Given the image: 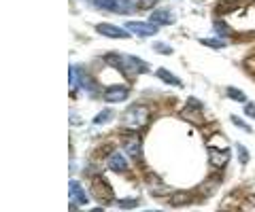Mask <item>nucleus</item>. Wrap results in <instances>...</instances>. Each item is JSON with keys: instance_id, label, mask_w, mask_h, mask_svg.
<instances>
[{"instance_id": "obj_1", "label": "nucleus", "mask_w": 255, "mask_h": 212, "mask_svg": "<svg viewBox=\"0 0 255 212\" xmlns=\"http://www.w3.org/2000/svg\"><path fill=\"white\" fill-rule=\"evenodd\" d=\"M107 62H109V64H113L117 70H122L126 76H134V74H140V72H147V70H149V66L142 60H138L136 56H119V53H109Z\"/></svg>"}, {"instance_id": "obj_2", "label": "nucleus", "mask_w": 255, "mask_h": 212, "mask_svg": "<svg viewBox=\"0 0 255 212\" xmlns=\"http://www.w3.org/2000/svg\"><path fill=\"white\" fill-rule=\"evenodd\" d=\"M149 121V108L145 104H140V102H134V104L128 108L124 113V123L126 128H132V130H138L142 128Z\"/></svg>"}, {"instance_id": "obj_3", "label": "nucleus", "mask_w": 255, "mask_h": 212, "mask_svg": "<svg viewBox=\"0 0 255 212\" xmlns=\"http://www.w3.org/2000/svg\"><path fill=\"white\" fill-rule=\"evenodd\" d=\"M128 32H134L138 36H153L157 34V26L153 21H128Z\"/></svg>"}, {"instance_id": "obj_4", "label": "nucleus", "mask_w": 255, "mask_h": 212, "mask_svg": "<svg viewBox=\"0 0 255 212\" xmlns=\"http://www.w3.org/2000/svg\"><path fill=\"white\" fill-rule=\"evenodd\" d=\"M92 189H94V195H96V198L102 200L105 204H109L111 200H113V191H111V187L107 185V180H105V178H100V176L92 178Z\"/></svg>"}, {"instance_id": "obj_5", "label": "nucleus", "mask_w": 255, "mask_h": 212, "mask_svg": "<svg viewBox=\"0 0 255 212\" xmlns=\"http://www.w3.org/2000/svg\"><path fill=\"white\" fill-rule=\"evenodd\" d=\"M128 93H130V89L126 85H111L105 91V100L111 102V104H117V102H124L128 98Z\"/></svg>"}, {"instance_id": "obj_6", "label": "nucleus", "mask_w": 255, "mask_h": 212, "mask_svg": "<svg viewBox=\"0 0 255 212\" xmlns=\"http://www.w3.org/2000/svg\"><path fill=\"white\" fill-rule=\"evenodd\" d=\"M198 108H200V106H198V102L196 100H189L187 106L181 111V119H185L189 123H202V115H200Z\"/></svg>"}, {"instance_id": "obj_7", "label": "nucleus", "mask_w": 255, "mask_h": 212, "mask_svg": "<svg viewBox=\"0 0 255 212\" xmlns=\"http://www.w3.org/2000/svg\"><path fill=\"white\" fill-rule=\"evenodd\" d=\"M209 159H211V163L215 168H226V163L230 161V151L228 148H209Z\"/></svg>"}, {"instance_id": "obj_8", "label": "nucleus", "mask_w": 255, "mask_h": 212, "mask_svg": "<svg viewBox=\"0 0 255 212\" xmlns=\"http://www.w3.org/2000/svg\"><path fill=\"white\" fill-rule=\"evenodd\" d=\"M96 30H98V34L109 36V38H128L126 30L113 26V23H98V26H96Z\"/></svg>"}, {"instance_id": "obj_9", "label": "nucleus", "mask_w": 255, "mask_h": 212, "mask_svg": "<svg viewBox=\"0 0 255 212\" xmlns=\"http://www.w3.org/2000/svg\"><path fill=\"white\" fill-rule=\"evenodd\" d=\"M68 189H70V198H73L79 206H85L87 202H90V198L85 195V191H83V187L77 183V180H70V185H68Z\"/></svg>"}, {"instance_id": "obj_10", "label": "nucleus", "mask_w": 255, "mask_h": 212, "mask_svg": "<svg viewBox=\"0 0 255 212\" xmlns=\"http://www.w3.org/2000/svg\"><path fill=\"white\" fill-rule=\"evenodd\" d=\"M109 168L113 170V172H126L128 170V161H126V157L124 155H119V153H113L111 155V159H109Z\"/></svg>"}, {"instance_id": "obj_11", "label": "nucleus", "mask_w": 255, "mask_h": 212, "mask_svg": "<svg viewBox=\"0 0 255 212\" xmlns=\"http://www.w3.org/2000/svg\"><path fill=\"white\" fill-rule=\"evenodd\" d=\"M151 21H153L155 26H168V23H172V13L168 9L153 11V15H151Z\"/></svg>"}, {"instance_id": "obj_12", "label": "nucleus", "mask_w": 255, "mask_h": 212, "mask_svg": "<svg viewBox=\"0 0 255 212\" xmlns=\"http://www.w3.org/2000/svg\"><path fill=\"white\" fill-rule=\"evenodd\" d=\"M159 78H162V81L164 83H168V85H172V87H181V78L179 76H174L172 72H170V70H166V68H157V72H155Z\"/></svg>"}, {"instance_id": "obj_13", "label": "nucleus", "mask_w": 255, "mask_h": 212, "mask_svg": "<svg viewBox=\"0 0 255 212\" xmlns=\"http://www.w3.org/2000/svg\"><path fill=\"white\" fill-rule=\"evenodd\" d=\"M126 153L130 157H134V159L140 155V140H138V136H134V138H130L126 142Z\"/></svg>"}, {"instance_id": "obj_14", "label": "nucleus", "mask_w": 255, "mask_h": 212, "mask_svg": "<svg viewBox=\"0 0 255 212\" xmlns=\"http://www.w3.org/2000/svg\"><path fill=\"white\" fill-rule=\"evenodd\" d=\"M132 0H115V13H122V15H126V13H130V11H134L132 9Z\"/></svg>"}, {"instance_id": "obj_15", "label": "nucleus", "mask_w": 255, "mask_h": 212, "mask_svg": "<svg viewBox=\"0 0 255 212\" xmlns=\"http://www.w3.org/2000/svg\"><path fill=\"white\" fill-rule=\"evenodd\" d=\"M115 117V113L111 111V108H105L100 115H96L94 117V125H102V123H107V121H111Z\"/></svg>"}, {"instance_id": "obj_16", "label": "nucleus", "mask_w": 255, "mask_h": 212, "mask_svg": "<svg viewBox=\"0 0 255 212\" xmlns=\"http://www.w3.org/2000/svg\"><path fill=\"white\" fill-rule=\"evenodd\" d=\"M226 93H228V98H232V100H236V102H243V104H245V102H249V100H247V96H245V93L238 89V87H228Z\"/></svg>"}, {"instance_id": "obj_17", "label": "nucleus", "mask_w": 255, "mask_h": 212, "mask_svg": "<svg viewBox=\"0 0 255 212\" xmlns=\"http://www.w3.org/2000/svg\"><path fill=\"white\" fill-rule=\"evenodd\" d=\"M200 43L204 47H213V49H223L226 47V43L219 41V38H200Z\"/></svg>"}, {"instance_id": "obj_18", "label": "nucleus", "mask_w": 255, "mask_h": 212, "mask_svg": "<svg viewBox=\"0 0 255 212\" xmlns=\"http://www.w3.org/2000/svg\"><path fill=\"white\" fill-rule=\"evenodd\" d=\"M94 4L102 11H113L115 9V0H94Z\"/></svg>"}, {"instance_id": "obj_19", "label": "nucleus", "mask_w": 255, "mask_h": 212, "mask_svg": "<svg viewBox=\"0 0 255 212\" xmlns=\"http://www.w3.org/2000/svg\"><path fill=\"white\" fill-rule=\"evenodd\" d=\"M232 123H234V125H238V128H241V130H245L247 134H251V132H253V130L249 128V125H247V123L241 119V117H232Z\"/></svg>"}, {"instance_id": "obj_20", "label": "nucleus", "mask_w": 255, "mask_h": 212, "mask_svg": "<svg viewBox=\"0 0 255 212\" xmlns=\"http://www.w3.org/2000/svg\"><path fill=\"white\" fill-rule=\"evenodd\" d=\"M117 206L119 208H134V206H138V202L136 200H119Z\"/></svg>"}, {"instance_id": "obj_21", "label": "nucleus", "mask_w": 255, "mask_h": 212, "mask_svg": "<svg viewBox=\"0 0 255 212\" xmlns=\"http://www.w3.org/2000/svg\"><path fill=\"white\" fill-rule=\"evenodd\" d=\"M153 49H155L157 53H166V56H168V53H172L170 47H168V45H162V43H155V45H153Z\"/></svg>"}, {"instance_id": "obj_22", "label": "nucleus", "mask_w": 255, "mask_h": 212, "mask_svg": "<svg viewBox=\"0 0 255 212\" xmlns=\"http://www.w3.org/2000/svg\"><path fill=\"white\" fill-rule=\"evenodd\" d=\"M245 115H249L251 119H255V104L253 102H245Z\"/></svg>"}, {"instance_id": "obj_23", "label": "nucleus", "mask_w": 255, "mask_h": 212, "mask_svg": "<svg viewBox=\"0 0 255 212\" xmlns=\"http://www.w3.org/2000/svg\"><path fill=\"white\" fill-rule=\"evenodd\" d=\"M157 2V0H136V4H138V9H151Z\"/></svg>"}, {"instance_id": "obj_24", "label": "nucleus", "mask_w": 255, "mask_h": 212, "mask_svg": "<svg viewBox=\"0 0 255 212\" xmlns=\"http://www.w3.org/2000/svg\"><path fill=\"white\" fill-rule=\"evenodd\" d=\"M238 157H241V161H243V163H247V161H249V153H247V151H245V148H243L241 144H238Z\"/></svg>"}, {"instance_id": "obj_25", "label": "nucleus", "mask_w": 255, "mask_h": 212, "mask_svg": "<svg viewBox=\"0 0 255 212\" xmlns=\"http://www.w3.org/2000/svg\"><path fill=\"white\" fill-rule=\"evenodd\" d=\"M215 28H217L221 34H226V32H228V28H223V23H215Z\"/></svg>"}]
</instances>
